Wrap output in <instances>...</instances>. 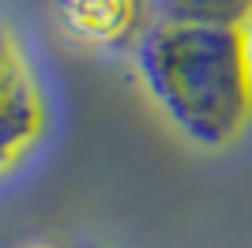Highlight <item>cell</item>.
I'll list each match as a JSON object with an SVG mask.
<instances>
[{"label": "cell", "mask_w": 252, "mask_h": 248, "mask_svg": "<svg viewBox=\"0 0 252 248\" xmlns=\"http://www.w3.org/2000/svg\"><path fill=\"white\" fill-rule=\"evenodd\" d=\"M151 98L196 147L226 151L252 124V61L241 31L151 23L136 41Z\"/></svg>", "instance_id": "obj_1"}, {"label": "cell", "mask_w": 252, "mask_h": 248, "mask_svg": "<svg viewBox=\"0 0 252 248\" xmlns=\"http://www.w3.org/2000/svg\"><path fill=\"white\" fill-rule=\"evenodd\" d=\"M49 128V102L19 38L0 23V173L34 151Z\"/></svg>", "instance_id": "obj_2"}, {"label": "cell", "mask_w": 252, "mask_h": 248, "mask_svg": "<svg viewBox=\"0 0 252 248\" xmlns=\"http://www.w3.org/2000/svg\"><path fill=\"white\" fill-rule=\"evenodd\" d=\"M57 19L75 41L94 49L136 45L151 27L147 0H57Z\"/></svg>", "instance_id": "obj_3"}, {"label": "cell", "mask_w": 252, "mask_h": 248, "mask_svg": "<svg viewBox=\"0 0 252 248\" xmlns=\"http://www.w3.org/2000/svg\"><path fill=\"white\" fill-rule=\"evenodd\" d=\"M147 15L151 23L245 31L252 19V0H147Z\"/></svg>", "instance_id": "obj_4"}, {"label": "cell", "mask_w": 252, "mask_h": 248, "mask_svg": "<svg viewBox=\"0 0 252 248\" xmlns=\"http://www.w3.org/2000/svg\"><path fill=\"white\" fill-rule=\"evenodd\" d=\"M19 248H64V245H53V241H27V245Z\"/></svg>", "instance_id": "obj_5"}, {"label": "cell", "mask_w": 252, "mask_h": 248, "mask_svg": "<svg viewBox=\"0 0 252 248\" xmlns=\"http://www.w3.org/2000/svg\"><path fill=\"white\" fill-rule=\"evenodd\" d=\"M245 49H249V61H252V19H249V27H245Z\"/></svg>", "instance_id": "obj_6"}]
</instances>
